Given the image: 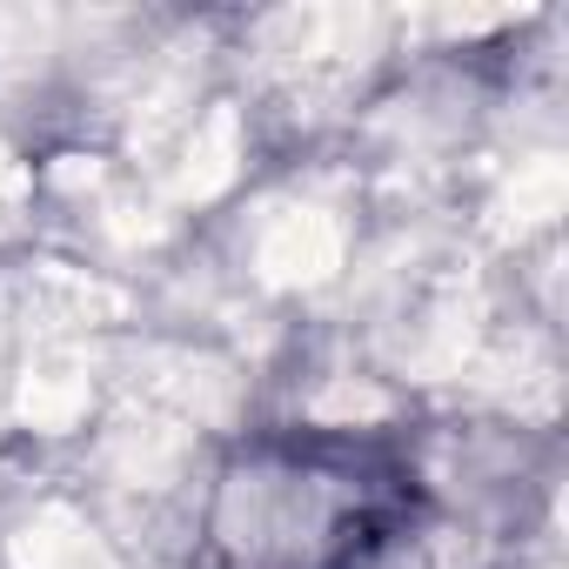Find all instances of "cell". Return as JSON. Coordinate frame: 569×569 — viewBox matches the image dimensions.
<instances>
[{
    "mask_svg": "<svg viewBox=\"0 0 569 569\" xmlns=\"http://www.w3.org/2000/svg\"><path fill=\"white\" fill-rule=\"evenodd\" d=\"M422 509L416 456L376 429H268L201 516V569H369Z\"/></svg>",
    "mask_w": 569,
    "mask_h": 569,
    "instance_id": "1",
    "label": "cell"
}]
</instances>
